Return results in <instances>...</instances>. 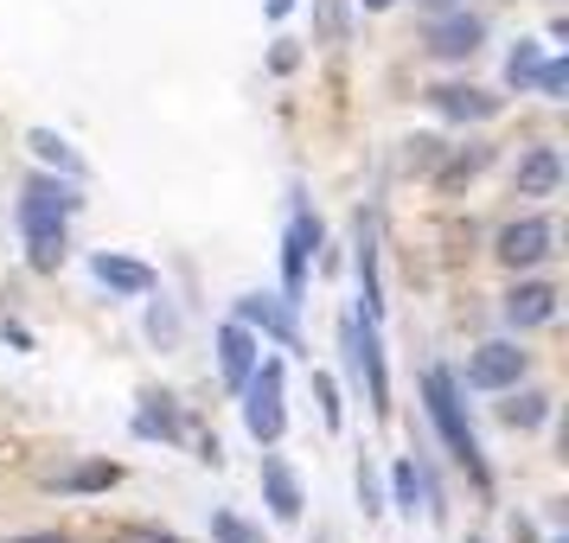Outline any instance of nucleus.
Instances as JSON below:
<instances>
[{
    "label": "nucleus",
    "mask_w": 569,
    "mask_h": 543,
    "mask_svg": "<svg viewBox=\"0 0 569 543\" xmlns=\"http://www.w3.org/2000/svg\"><path fill=\"white\" fill-rule=\"evenodd\" d=\"M27 141H32V154H39V160H52V167L64 173V180H83V160L71 154V141H58L52 129H32Z\"/></svg>",
    "instance_id": "dca6fc26"
},
{
    "label": "nucleus",
    "mask_w": 569,
    "mask_h": 543,
    "mask_svg": "<svg viewBox=\"0 0 569 543\" xmlns=\"http://www.w3.org/2000/svg\"><path fill=\"white\" fill-rule=\"evenodd\" d=\"M295 13V0H269V20H288Z\"/></svg>",
    "instance_id": "bb28decb"
},
{
    "label": "nucleus",
    "mask_w": 569,
    "mask_h": 543,
    "mask_svg": "<svg viewBox=\"0 0 569 543\" xmlns=\"http://www.w3.org/2000/svg\"><path fill=\"white\" fill-rule=\"evenodd\" d=\"M90 275L103 288H116V294H154V269L134 257H109V250H97L90 257Z\"/></svg>",
    "instance_id": "9d476101"
},
{
    "label": "nucleus",
    "mask_w": 569,
    "mask_h": 543,
    "mask_svg": "<svg viewBox=\"0 0 569 543\" xmlns=\"http://www.w3.org/2000/svg\"><path fill=\"white\" fill-rule=\"evenodd\" d=\"M257 359H262L257 333H250L243 320H231V326L218 333V371H224V384L243 390V384H250V371H257Z\"/></svg>",
    "instance_id": "6e6552de"
},
{
    "label": "nucleus",
    "mask_w": 569,
    "mask_h": 543,
    "mask_svg": "<svg viewBox=\"0 0 569 543\" xmlns=\"http://www.w3.org/2000/svg\"><path fill=\"white\" fill-rule=\"evenodd\" d=\"M237 320H243L250 333H269V339H282V345H301V339H295V308H288V301L243 294V301H237Z\"/></svg>",
    "instance_id": "1a4fd4ad"
},
{
    "label": "nucleus",
    "mask_w": 569,
    "mask_h": 543,
    "mask_svg": "<svg viewBox=\"0 0 569 543\" xmlns=\"http://www.w3.org/2000/svg\"><path fill=\"white\" fill-rule=\"evenodd\" d=\"M390 486H397V505H403V512H416V492H422V480H416V466H410V461H397Z\"/></svg>",
    "instance_id": "aec40b11"
},
{
    "label": "nucleus",
    "mask_w": 569,
    "mask_h": 543,
    "mask_svg": "<svg viewBox=\"0 0 569 543\" xmlns=\"http://www.w3.org/2000/svg\"><path fill=\"white\" fill-rule=\"evenodd\" d=\"M538 64H543V58H538V46H518V52L506 58V83H512V90H525V83L538 78Z\"/></svg>",
    "instance_id": "6ab92c4d"
},
{
    "label": "nucleus",
    "mask_w": 569,
    "mask_h": 543,
    "mask_svg": "<svg viewBox=\"0 0 569 543\" xmlns=\"http://www.w3.org/2000/svg\"><path fill=\"white\" fill-rule=\"evenodd\" d=\"M282 390H288V371L282 359H257V371H250V384H243V429L269 448V441H282L288 429V403H282Z\"/></svg>",
    "instance_id": "7ed1b4c3"
},
{
    "label": "nucleus",
    "mask_w": 569,
    "mask_h": 543,
    "mask_svg": "<svg viewBox=\"0 0 569 543\" xmlns=\"http://www.w3.org/2000/svg\"><path fill=\"white\" fill-rule=\"evenodd\" d=\"M52 486L58 492H103V486H116V466H78V473H64Z\"/></svg>",
    "instance_id": "a211bd4d"
},
{
    "label": "nucleus",
    "mask_w": 569,
    "mask_h": 543,
    "mask_svg": "<svg viewBox=\"0 0 569 543\" xmlns=\"http://www.w3.org/2000/svg\"><path fill=\"white\" fill-rule=\"evenodd\" d=\"M359 7H371V13H385V7H397V0H359Z\"/></svg>",
    "instance_id": "c85d7f7f"
},
{
    "label": "nucleus",
    "mask_w": 569,
    "mask_h": 543,
    "mask_svg": "<svg viewBox=\"0 0 569 543\" xmlns=\"http://www.w3.org/2000/svg\"><path fill=\"white\" fill-rule=\"evenodd\" d=\"M480 39H487V27H480V20H473L467 7H448L436 27H429V52L448 58V64H461V58L480 52Z\"/></svg>",
    "instance_id": "423d86ee"
},
{
    "label": "nucleus",
    "mask_w": 569,
    "mask_h": 543,
    "mask_svg": "<svg viewBox=\"0 0 569 543\" xmlns=\"http://www.w3.org/2000/svg\"><path fill=\"white\" fill-rule=\"evenodd\" d=\"M480 167H487V154L473 148V154H461V160H455V167H448V173H441V180L455 185V180H467V173H480Z\"/></svg>",
    "instance_id": "b1692460"
},
{
    "label": "nucleus",
    "mask_w": 569,
    "mask_h": 543,
    "mask_svg": "<svg viewBox=\"0 0 569 543\" xmlns=\"http://www.w3.org/2000/svg\"><path fill=\"white\" fill-rule=\"evenodd\" d=\"M78 211V180H32L27 199H20V231L32 243V262L52 269L64 262V224Z\"/></svg>",
    "instance_id": "f257e3e1"
},
{
    "label": "nucleus",
    "mask_w": 569,
    "mask_h": 543,
    "mask_svg": "<svg viewBox=\"0 0 569 543\" xmlns=\"http://www.w3.org/2000/svg\"><path fill=\"white\" fill-rule=\"evenodd\" d=\"M543 90V97H550V103H563V83H569V71L563 64H538V78H531Z\"/></svg>",
    "instance_id": "4be33fe9"
},
{
    "label": "nucleus",
    "mask_w": 569,
    "mask_h": 543,
    "mask_svg": "<svg viewBox=\"0 0 569 543\" xmlns=\"http://www.w3.org/2000/svg\"><path fill=\"white\" fill-rule=\"evenodd\" d=\"M429 103H436L441 115H455V122H487V115H499V97L473 90V83H436Z\"/></svg>",
    "instance_id": "9b49d317"
},
{
    "label": "nucleus",
    "mask_w": 569,
    "mask_h": 543,
    "mask_svg": "<svg viewBox=\"0 0 569 543\" xmlns=\"http://www.w3.org/2000/svg\"><path fill=\"white\" fill-rule=\"evenodd\" d=\"M148 333H154V339H173V333H180V320H173L167 308H154V313H148Z\"/></svg>",
    "instance_id": "393cba45"
},
{
    "label": "nucleus",
    "mask_w": 569,
    "mask_h": 543,
    "mask_svg": "<svg viewBox=\"0 0 569 543\" xmlns=\"http://www.w3.org/2000/svg\"><path fill=\"white\" fill-rule=\"evenodd\" d=\"M7 543H71V537H58V531H32V537H7Z\"/></svg>",
    "instance_id": "a878e982"
},
{
    "label": "nucleus",
    "mask_w": 569,
    "mask_h": 543,
    "mask_svg": "<svg viewBox=\"0 0 569 543\" xmlns=\"http://www.w3.org/2000/svg\"><path fill=\"white\" fill-rule=\"evenodd\" d=\"M109 543H180L173 531H154V524H122Z\"/></svg>",
    "instance_id": "412c9836"
},
{
    "label": "nucleus",
    "mask_w": 569,
    "mask_h": 543,
    "mask_svg": "<svg viewBox=\"0 0 569 543\" xmlns=\"http://www.w3.org/2000/svg\"><path fill=\"white\" fill-rule=\"evenodd\" d=\"M506 320H512L518 333H525V326H550V320H557V288L550 282L512 288V294H506Z\"/></svg>",
    "instance_id": "f8f14e48"
},
{
    "label": "nucleus",
    "mask_w": 569,
    "mask_h": 543,
    "mask_svg": "<svg viewBox=\"0 0 569 543\" xmlns=\"http://www.w3.org/2000/svg\"><path fill=\"white\" fill-rule=\"evenodd\" d=\"M148 410L134 415V435H148V441H180L186 435V422L180 410H173V396H141Z\"/></svg>",
    "instance_id": "2eb2a0df"
},
{
    "label": "nucleus",
    "mask_w": 569,
    "mask_h": 543,
    "mask_svg": "<svg viewBox=\"0 0 569 543\" xmlns=\"http://www.w3.org/2000/svg\"><path fill=\"white\" fill-rule=\"evenodd\" d=\"M313 250H320V224H313L308 211H295V218H288V237H282V301H288V308H301Z\"/></svg>",
    "instance_id": "20e7f679"
},
{
    "label": "nucleus",
    "mask_w": 569,
    "mask_h": 543,
    "mask_svg": "<svg viewBox=\"0 0 569 543\" xmlns=\"http://www.w3.org/2000/svg\"><path fill=\"white\" fill-rule=\"evenodd\" d=\"M313 390H320V415H327V429H339V390H333V378H313Z\"/></svg>",
    "instance_id": "5701e85b"
},
{
    "label": "nucleus",
    "mask_w": 569,
    "mask_h": 543,
    "mask_svg": "<svg viewBox=\"0 0 569 543\" xmlns=\"http://www.w3.org/2000/svg\"><path fill=\"white\" fill-rule=\"evenodd\" d=\"M499 415H506L512 429H538L543 415H550V396H543V390H525V396H506V403H499Z\"/></svg>",
    "instance_id": "f3484780"
},
{
    "label": "nucleus",
    "mask_w": 569,
    "mask_h": 543,
    "mask_svg": "<svg viewBox=\"0 0 569 543\" xmlns=\"http://www.w3.org/2000/svg\"><path fill=\"white\" fill-rule=\"evenodd\" d=\"M422 396H429V415H436L441 441H448V454L473 473V480H487V461H480V441H473V422H467V403H461V384H455V371H441L429 364V378H422Z\"/></svg>",
    "instance_id": "f03ea898"
},
{
    "label": "nucleus",
    "mask_w": 569,
    "mask_h": 543,
    "mask_svg": "<svg viewBox=\"0 0 569 543\" xmlns=\"http://www.w3.org/2000/svg\"><path fill=\"white\" fill-rule=\"evenodd\" d=\"M262 499H269V512L282 517V524H295V517H301V505H308V499H301V480H295V473H288V461H276V454L262 461Z\"/></svg>",
    "instance_id": "4468645a"
},
{
    "label": "nucleus",
    "mask_w": 569,
    "mask_h": 543,
    "mask_svg": "<svg viewBox=\"0 0 569 543\" xmlns=\"http://www.w3.org/2000/svg\"><path fill=\"white\" fill-rule=\"evenodd\" d=\"M518 192H525V199H550V192H557V185H563V154H557V148H531V154L518 160Z\"/></svg>",
    "instance_id": "ddd939ff"
},
{
    "label": "nucleus",
    "mask_w": 569,
    "mask_h": 543,
    "mask_svg": "<svg viewBox=\"0 0 569 543\" xmlns=\"http://www.w3.org/2000/svg\"><path fill=\"white\" fill-rule=\"evenodd\" d=\"M422 7H429V13H448V7H461V0H422Z\"/></svg>",
    "instance_id": "cd10ccee"
},
{
    "label": "nucleus",
    "mask_w": 569,
    "mask_h": 543,
    "mask_svg": "<svg viewBox=\"0 0 569 543\" xmlns=\"http://www.w3.org/2000/svg\"><path fill=\"white\" fill-rule=\"evenodd\" d=\"M518 378H525V352H518L512 339H492V345H480L467 359V384L473 390H512Z\"/></svg>",
    "instance_id": "39448f33"
},
{
    "label": "nucleus",
    "mask_w": 569,
    "mask_h": 543,
    "mask_svg": "<svg viewBox=\"0 0 569 543\" xmlns=\"http://www.w3.org/2000/svg\"><path fill=\"white\" fill-rule=\"evenodd\" d=\"M550 243H557V224L550 218H518L499 231V262H512V269H531V262L550 257Z\"/></svg>",
    "instance_id": "0eeeda50"
}]
</instances>
